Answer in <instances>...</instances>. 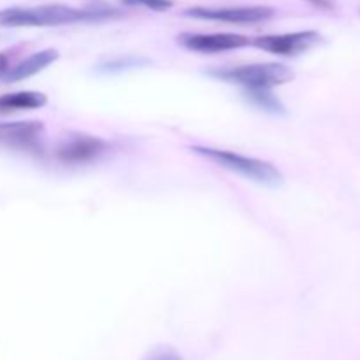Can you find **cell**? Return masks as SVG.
Returning a JSON list of instances; mask_svg holds the SVG:
<instances>
[{
	"label": "cell",
	"mask_w": 360,
	"mask_h": 360,
	"mask_svg": "<svg viewBox=\"0 0 360 360\" xmlns=\"http://www.w3.org/2000/svg\"><path fill=\"white\" fill-rule=\"evenodd\" d=\"M48 104V97L41 91H13V94L0 95V115L16 111H32L41 109Z\"/></svg>",
	"instance_id": "30bf717a"
},
{
	"label": "cell",
	"mask_w": 360,
	"mask_h": 360,
	"mask_svg": "<svg viewBox=\"0 0 360 360\" xmlns=\"http://www.w3.org/2000/svg\"><path fill=\"white\" fill-rule=\"evenodd\" d=\"M190 150L207 160L214 162L218 167L227 169L234 174L243 176L253 183H259L264 186H280L285 181L283 174L274 164L267 160H260L255 157H246V155L236 153L229 150H217V148L206 146H192Z\"/></svg>",
	"instance_id": "7a4b0ae2"
},
{
	"label": "cell",
	"mask_w": 360,
	"mask_h": 360,
	"mask_svg": "<svg viewBox=\"0 0 360 360\" xmlns=\"http://www.w3.org/2000/svg\"><path fill=\"white\" fill-rule=\"evenodd\" d=\"M322 41V35L315 30L288 32V34H274L257 37L252 42L259 49L278 56H297L309 51Z\"/></svg>",
	"instance_id": "52a82bcc"
},
{
	"label": "cell",
	"mask_w": 360,
	"mask_h": 360,
	"mask_svg": "<svg viewBox=\"0 0 360 360\" xmlns=\"http://www.w3.org/2000/svg\"><path fill=\"white\" fill-rule=\"evenodd\" d=\"M60 58V53L56 49L48 48L42 49V51L34 53V55L27 56L25 60H21L16 65L9 67V70L4 76V83H18V81L28 79V77L35 76V74L42 72L44 69H48L51 63H55Z\"/></svg>",
	"instance_id": "9c48e42d"
},
{
	"label": "cell",
	"mask_w": 360,
	"mask_h": 360,
	"mask_svg": "<svg viewBox=\"0 0 360 360\" xmlns=\"http://www.w3.org/2000/svg\"><path fill=\"white\" fill-rule=\"evenodd\" d=\"M122 4L130 7H143V9L155 11V13H165L174 6L172 0H122Z\"/></svg>",
	"instance_id": "4fadbf2b"
},
{
	"label": "cell",
	"mask_w": 360,
	"mask_h": 360,
	"mask_svg": "<svg viewBox=\"0 0 360 360\" xmlns=\"http://www.w3.org/2000/svg\"><path fill=\"white\" fill-rule=\"evenodd\" d=\"M118 11L95 2L91 6L77 7L63 4H44L35 7H7L0 11V27L6 28H35V27H60L79 21H102L118 16Z\"/></svg>",
	"instance_id": "6da1fadb"
},
{
	"label": "cell",
	"mask_w": 360,
	"mask_h": 360,
	"mask_svg": "<svg viewBox=\"0 0 360 360\" xmlns=\"http://www.w3.org/2000/svg\"><path fill=\"white\" fill-rule=\"evenodd\" d=\"M207 76L229 84H238L245 90H273L276 86L290 83L294 79V70L283 63H252V65L214 69Z\"/></svg>",
	"instance_id": "3957f363"
},
{
	"label": "cell",
	"mask_w": 360,
	"mask_h": 360,
	"mask_svg": "<svg viewBox=\"0 0 360 360\" xmlns=\"http://www.w3.org/2000/svg\"><path fill=\"white\" fill-rule=\"evenodd\" d=\"M185 16L195 20L221 21L231 25H255L274 16L273 7L267 6H238V7H190Z\"/></svg>",
	"instance_id": "8992f818"
},
{
	"label": "cell",
	"mask_w": 360,
	"mask_h": 360,
	"mask_svg": "<svg viewBox=\"0 0 360 360\" xmlns=\"http://www.w3.org/2000/svg\"><path fill=\"white\" fill-rule=\"evenodd\" d=\"M143 360H181L178 352L171 347H157L150 352Z\"/></svg>",
	"instance_id": "5bb4252c"
},
{
	"label": "cell",
	"mask_w": 360,
	"mask_h": 360,
	"mask_svg": "<svg viewBox=\"0 0 360 360\" xmlns=\"http://www.w3.org/2000/svg\"><path fill=\"white\" fill-rule=\"evenodd\" d=\"M311 2H315V6H322V7L333 6V2H329V0H311Z\"/></svg>",
	"instance_id": "2e32d148"
},
{
	"label": "cell",
	"mask_w": 360,
	"mask_h": 360,
	"mask_svg": "<svg viewBox=\"0 0 360 360\" xmlns=\"http://www.w3.org/2000/svg\"><path fill=\"white\" fill-rule=\"evenodd\" d=\"M141 63H144V60H137V58H118V60H109V62L105 63H101V65L97 67L98 72L102 74H112V72H122V70H127V69H134V67L141 65Z\"/></svg>",
	"instance_id": "7c38bea8"
},
{
	"label": "cell",
	"mask_w": 360,
	"mask_h": 360,
	"mask_svg": "<svg viewBox=\"0 0 360 360\" xmlns=\"http://www.w3.org/2000/svg\"><path fill=\"white\" fill-rule=\"evenodd\" d=\"M9 56L6 53H0V79H4L6 72L9 70Z\"/></svg>",
	"instance_id": "9a60e30c"
},
{
	"label": "cell",
	"mask_w": 360,
	"mask_h": 360,
	"mask_svg": "<svg viewBox=\"0 0 360 360\" xmlns=\"http://www.w3.org/2000/svg\"><path fill=\"white\" fill-rule=\"evenodd\" d=\"M245 97L252 102L253 105H257L259 109L266 112H273V115H283L285 105L276 95L271 90H245Z\"/></svg>",
	"instance_id": "8fae6325"
},
{
	"label": "cell",
	"mask_w": 360,
	"mask_h": 360,
	"mask_svg": "<svg viewBox=\"0 0 360 360\" xmlns=\"http://www.w3.org/2000/svg\"><path fill=\"white\" fill-rule=\"evenodd\" d=\"M46 127L42 122L0 123V146L23 155H39L46 150Z\"/></svg>",
	"instance_id": "277c9868"
},
{
	"label": "cell",
	"mask_w": 360,
	"mask_h": 360,
	"mask_svg": "<svg viewBox=\"0 0 360 360\" xmlns=\"http://www.w3.org/2000/svg\"><path fill=\"white\" fill-rule=\"evenodd\" d=\"M109 150V143L101 137L90 134H70L55 148V157L65 165H86L101 160Z\"/></svg>",
	"instance_id": "5b68a950"
},
{
	"label": "cell",
	"mask_w": 360,
	"mask_h": 360,
	"mask_svg": "<svg viewBox=\"0 0 360 360\" xmlns=\"http://www.w3.org/2000/svg\"><path fill=\"white\" fill-rule=\"evenodd\" d=\"M178 42L185 49L200 55H217V53L232 51V49H241L245 46L252 44L248 37L239 34H193V32H185L178 35Z\"/></svg>",
	"instance_id": "ba28073f"
}]
</instances>
